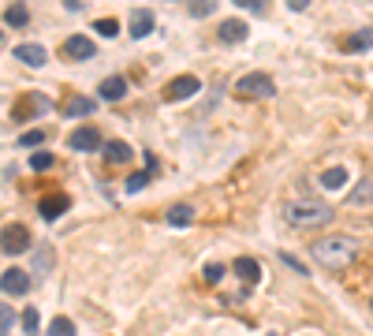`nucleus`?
<instances>
[{
  "label": "nucleus",
  "mask_w": 373,
  "mask_h": 336,
  "mask_svg": "<svg viewBox=\"0 0 373 336\" xmlns=\"http://www.w3.org/2000/svg\"><path fill=\"white\" fill-rule=\"evenodd\" d=\"M150 30H153V11H150V8H135V11H131L127 34H131V37H150Z\"/></svg>",
  "instance_id": "11"
},
{
  "label": "nucleus",
  "mask_w": 373,
  "mask_h": 336,
  "mask_svg": "<svg viewBox=\"0 0 373 336\" xmlns=\"http://www.w3.org/2000/svg\"><path fill=\"white\" fill-rule=\"evenodd\" d=\"M11 321H16V310H11L8 303H0V332H8Z\"/></svg>",
  "instance_id": "31"
},
{
  "label": "nucleus",
  "mask_w": 373,
  "mask_h": 336,
  "mask_svg": "<svg viewBox=\"0 0 373 336\" xmlns=\"http://www.w3.org/2000/svg\"><path fill=\"white\" fill-rule=\"evenodd\" d=\"M105 161H109V164H127L131 161V146H127L124 138L105 142Z\"/></svg>",
  "instance_id": "15"
},
{
  "label": "nucleus",
  "mask_w": 373,
  "mask_h": 336,
  "mask_svg": "<svg viewBox=\"0 0 373 336\" xmlns=\"http://www.w3.org/2000/svg\"><path fill=\"white\" fill-rule=\"evenodd\" d=\"M26 19H30L26 4H11V8L4 11V23H8V27H26Z\"/></svg>",
  "instance_id": "22"
},
{
  "label": "nucleus",
  "mask_w": 373,
  "mask_h": 336,
  "mask_svg": "<svg viewBox=\"0 0 373 336\" xmlns=\"http://www.w3.org/2000/svg\"><path fill=\"white\" fill-rule=\"evenodd\" d=\"M45 336H75V321H71V318H57V321L49 325Z\"/></svg>",
  "instance_id": "23"
},
{
  "label": "nucleus",
  "mask_w": 373,
  "mask_h": 336,
  "mask_svg": "<svg viewBox=\"0 0 373 336\" xmlns=\"http://www.w3.org/2000/svg\"><path fill=\"white\" fill-rule=\"evenodd\" d=\"M146 184H150V172H135V176H127V191L135 195V191H142Z\"/></svg>",
  "instance_id": "30"
},
{
  "label": "nucleus",
  "mask_w": 373,
  "mask_h": 336,
  "mask_svg": "<svg viewBox=\"0 0 373 336\" xmlns=\"http://www.w3.org/2000/svg\"><path fill=\"white\" fill-rule=\"evenodd\" d=\"M348 179H351L348 168H343V164H332V168H325V172H321V187H325V191H343V184H348Z\"/></svg>",
  "instance_id": "14"
},
{
  "label": "nucleus",
  "mask_w": 373,
  "mask_h": 336,
  "mask_svg": "<svg viewBox=\"0 0 373 336\" xmlns=\"http://www.w3.org/2000/svg\"><path fill=\"white\" fill-rule=\"evenodd\" d=\"M52 161H57V157H52V153H45V150L30 153V168H34V172H45V168H52Z\"/></svg>",
  "instance_id": "25"
},
{
  "label": "nucleus",
  "mask_w": 373,
  "mask_h": 336,
  "mask_svg": "<svg viewBox=\"0 0 373 336\" xmlns=\"http://www.w3.org/2000/svg\"><path fill=\"white\" fill-rule=\"evenodd\" d=\"M348 202L358 205V202H373V179H358V187L348 191Z\"/></svg>",
  "instance_id": "20"
},
{
  "label": "nucleus",
  "mask_w": 373,
  "mask_h": 336,
  "mask_svg": "<svg viewBox=\"0 0 373 336\" xmlns=\"http://www.w3.org/2000/svg\"><path fill=\"white\" fill-rule=\"evenodd\" d=\"M68 146L78 150V153H93V150H105V142H101V131L93 124H83V127H75V131L68 135Z\"/></svg>",
  "instance_id": "5"
},
{
  "label": "nucleus",
  "mask_w": 373,
  "mask_h": 336,
  "mask_svg": "<svg viewBox=\"0 0 373 336\" xmlns=\"http://www.w3.org/2000/svg\"><path fill=\"white\" fill-rule=\"evenodd\" d=\"M217 37H220L224 45L243 42V37H247V23H243V19H224L220 27H217Z\"/></svg>",
  "instance_id": "12"
},
{
  "label": "nucleus",
  "mask_w": 373,
  "mask_h": 336,
  "mask_svg": "<svg viewBox=\"0 0 373 336\" xmlns=\"http://www.w3.org/2000/svg\"><path fill=\"white\" fill-rule=\"evenodd\" d=\"M198 90H202L198 75H179V79H172L165 86V101H186V97H194Z\"/></svg>",
  "instance_id": "6"
},
{
  "label": "nucleus",
  "mask_w": 373,
  "mask_h": 336,
  "mask_svg": "<svg viewBox=\"0 0 373 336\" xmlns=\"http://www.w3.org/2000/svg\"><path fill=\"white\" fill-rule=\"evenodd\" d=\"M373 49V30H358L343 42V53H369Z\"/></svg>",
  "instance_id": "18"
},
{
  "label": "nucleus",
  "mask_w": 373,
  "mask_h": 336,
  "mask_svg": "<svg viewBox=\"0 0 373 336\" xmlns=\"http://www.w3.org/2000/svg\"><path fill=\"white\" fill-rule=\"evenodd\" d=\"M280 262H284L288 269H295V273H299V277H306V265L299 262V258H295V254H280Z\"/></svg>",
  "instance_id": "32"
},
{
  "label": "nucleus",
  "mask_w": 373,
  "mask_h": 336,
  "mask_svg": "<svg viewBox=\"0 0 373 336\" xmlns=\"http://www.w3.org/2000/svg\"><path fill=\"white\" fill-rule=\"evenodd\" d=\"M310 258L321 269H328V273H343L358 258V239L355 236H321L310 243Z\"/></svg>",
  "instance_id": "1"
},
{
  "label": "nucleus",
  "mask_w": 373,
  "mask_h": 336,
  "mask_svg": "<svg viewBox=\"0 0 373 336\" xmlns=\"http://www.w3.org/2000/svg\"><path fill=\"white\" fill-rule=\"evenodd\" d=\"M224 273H228V269H224V265H217V262H209V265L202 269L206 284H220V280H224Z\"/></svg>",
  "instance_id": "27"
},
{
  "label": "nucleus",
  "mask_w": 373,
  "mask_h": 336,
  "mask_svg": "<svg viewBox=\"0 0 373 336\" xmlns=\"http://www.w3.org/2000/svg\"><path fill=\"white\" fill-rule=\"evenodd\" d=\"M273 79L265 71H250V75H243V79L235 83V94L239 97H247V101H258V97H269L273 94Z\"/></svg>",
  "instance_id": "3"
},
{
  "label": "nucleus",
  "mask_w": 373,
  "mask_h": 336,
  "mask_svg": "<svg viewBox=\"0 0 373 336\" xmlns=\"http://www.w3.org/2000/svg\"><path fill=\"white\" fill-rule=\"evenodd\" d=\"M213 8H217V4H209V0H194V4H191V16H194V19H206V16H213Z\"/></svg>",
  "instance_id": "29"
},
{
  "label": "nucleus",
  "mask_w": 373,
  "mask_h": 336,
  "mask_svg": "<svg viewBox=\"0 0 373 336\" xmlns=\"http://www.w3.org/2000/svg\"><path fill=\"white\" fill-rule=\"evenodd\" d=\"M93 30H97L101 37H116L119 34V23L116 19H97V23H93Z\"/></svg>",
  "instance_id": "26"
},
{
  "label": "nucleus",
  "mask_w": 373,
  "mask_h": 336,
  "mask_svg": "<svg viewBox=\"0 0 373 336\" xmlns=\"http://www.w3.org/2000/svg\"><path fill=\"white\" fill-rule=\"evenodd\" d=\"M30 228L26 224H8V228H0V251L4 254H23V251H30Z\"/></svg>",
  "instance_id": "4"
},
{
  "label": "nucleus",
  "mask_w": 373,
  "mask_h": 336,
  "mask_svg": "<svg viewBox=\"0 0 373 336\" xmlns=\"http://www.w3.org/2000/svg\"><path fill=\"white\" fill-rule=\"evenodd\" d=\"M37 325H42L37 310H34V306H30V310H23V329H26V332H37Z\"/></svg>",
  "instance_id": "28"
},
{
  "label": "nucleus",
  "mask_w": 373,
  "mask_h": 336,
  "mask_svg": "<svg viewBox=\"0 0 373 336\" xmlns=\"http://www.w3.org/2000/svg\"><path fill=\"white\" fill-rule=\"evenodd\" d=\"M332 217L336 213L317 198H299V202L288 205V221L295 228H325V224H332Z\"/></svg>",
  "instance_id": "2"
},
{
  "label": "nucleus",
  "mask_w": 373,
  "mask_h": 336,
  "mask_svg": "<svg viewBox=\"0 0 373 336\" xmlns=\"http://www.w3.org/2000/svg\"><path fill=\"white\" fill-rule=\"evenodd\" d=\"M124 94H127V79H124V75H109V79L97 83V97L101 101H119Z\"/></svg>",
  "instance_id": "10"
},
{
  "label": "nucleus",
  "mask_w": 373,
  "mask_h": 336,
  "mask_svg": "<svg viewBox=\"0 0 373 336\" xmlns=\"http://www.w3.org/2000/svg\"><path fill=\"white\" fill-rule=\"evenodd\" d=\"M191 217H194V210H191V205H172L165 221H168L172 228H179V224H191Z\"/></svg>",
  "instance_id": "21"
},
{
  "label": "nucleus",
  "mask_w": 373,
  "mask_h": 336,
  "mask_svg": "<svg viewBox=\"0 0 373 336\" xmlns=\"http://www.w3.org/2000/svg\"><path fill=\"white\" fill-rule=\"evenodd\" d=\"M369 314H373V299H369Z\"/></svg>",
  "instance_id": "34"
},
{
  "label": "nucleus",
  "mask_w": 373,
  "mask_h": 336,
  "mask_svg": "<svg viewBox=\"0 0 373 336\" xmlns=\"http://www.w3.org/2000/svg\"><path fill=\"white\" fill-rule=\"evenodd\" d=\"M93 109H97V101L93 97H68V105H64V116H93Z\"/></svg>",
  "instance_id": "17"
},
{
  "label": "nucleus",
  "mask_w": 373,
  "mask_h": 336,
  "mask_svg": "<svg viewBox=\"0 0 373 336\" xmlns=\"http://www.w3.org/2000/svg\"><path fill=\"white\" fill-rule=\"evenodd\" d=\"M235 273L243 277L247 284H258L261 280V265L254 262V258H235Z\"/></svg>",
  "instance_id": "19"
},
{
  "label": "nucleus",
  "mask_w": 373,
  "mask_h": 336,
  "mask_svg": "<svg viewBox=\"0 0 373 336\" xmlns=\"http://www.w3.org/2000/svg\"><path fill=\"white\" fill-rule=\"evenodd\" d=\"M0 292H8V295L30 292V273H26V269H4V273H0Z\"/></svg>",
  "instance_id": "7"
},
{
  "label": "nucleus",
  "mask_w": 373,
  "mask_h": 336,
  "mask_svg": "<svg viewBox=\"0 0 373 336\" xmlns=\"http://www.w3.org/2000/svg\"><path fill=\"white\" fill-rule=\"evenodd\" d=\"M16 60L30 64V68H42V64L49 60V53L42 45H34V42H23V45H16Z\"/></svg>",
  "instance_id": "13"
},
{
  "label": "nucleus",
  "mask_w": 373,
  "mask_h": 336,
  "mask_svg": "<svg viewBox=\"0 0 373 336\" xmlns=\"http://www.w3.org/2000/svg\"><path fill=\"white\" fill-rule=\"evenodd\" d=\"M239 8H247V11H261V8H265V0H239Z\"/></svg>",
  "instance_id": "33"
},
{
  "label": "nucleus",
  "mask_w": 373,
  "mask_h": 336,
  "mask_svg": "<svg viewBox=\"0 0 373 336\" xmlns=\"http://www.w3.org/2000/svg\"><path fill=\"white\" fill-rule=\"evenodd\" d=\"M30 273H34V277H45V273H52V247H49V243H42V247L34 251Z\"/></svg>",
  "instance_id": "16"
},
{
  "label": "nucleus",
  "mask_w": 373,
  "mask_h": 336,
  "mask_svg": "<svg viewBox=\"0 0 373 336\" xmlns=\"http://www.w3.org/2000/svg\"><path fill=\"white\" fill-rule=\"evenodd\" d=\"M68 205H71L68 195H45L42 202H37V213H42L45 221H57L60 213H68Z\"/></svg>",
  "instance_id": "9"
},
{
  "label": "nucleus",
  "mask_w": 373,
  "mask_h": 336,
  "mask_svg": "<svg viewBox=\"0 0 373 336\" xmlns=\"http://www.w3.org/2000/svg\"><path fill=\"white\" fill-rule=\"evenodd\" d=\"M42 142H45V131H42V127H34V131H23V135H19V146H23V150L42 146Z\"/></svg>",
  "instance_id": "24"
},
{
  "label": "nucleus",
  "mask_w": 373,
  "mask_h": 336,
  "mask_svg": "<svg viewBox=\"0 0 373 336\" xmlns=\"http://www.w3.org/2000/svg\"><path fill=\"white\" fill-rule=\"evenodd\" d=\"M64 53H68L71 60H93L97 49H93V42H90L86 34H71L68 42H64Z\"/></svg>",
  "instance_id": "8"
}]
</instances>
